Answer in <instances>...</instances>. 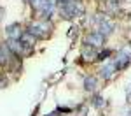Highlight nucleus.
Segmentation results:
<instances>
[{
	"label": "nucleus",
	"mask_w": 131,
	"mask_h": 116,
	"mask_svg": "<svg viewBox=\"0 0 131 116\" xmlns=\"http://www.w3.org/2000/svg\"><path fill=\"white\" fill-rule=\"evenodd\" d=\"M84 88H86V92L93 93V92L96 90V79H94L93 76H88V77H84Z\"/></svg>",
	"instance_id": "obj_11"
},
{
	"label": "nucleus",
	"mask_w": 131,
	"mask_h": 116,
	"mask_svg": "<svg viewBox=\"0 0 131 116\" xmlns=\"http://www.w3.org/2000/svg\"><path fill=\"white\" fill-rule=\"evenodd\" d=\"M84 12V5L81 0H67L60 4V14L65 20H72L75 16H81Z\"/></svg>",
	"instance_id": "obj_1"
},
{
	"label": "nucleus",
	"mask_w": 131,
	"mask_h": 116,
	"mask_svg": "<svg viewBox=\"0 0 131 116\" xmlns=\"http://www.w3.org/2000/svg\"><path fill=\"white\" fill-rule=\"evenodd\" d=\"M103 42H105V37L101 33H98V32L88 33V37H86V44L88 46H93V48H101Z\"/></svg>",
	"instance_id": "obj_7"
},
{
	"label": "nucleus",
	"mask_w": 131,
	"mask_h": 116,
	"mask_svg": "<svg viewBox=\"0 0 131 116\" xmlns=\"http://www.w3.org/2000/svg\"><path fill=\"white\" fill-rule=\"evenodd\" d=\"M96 21H98V23H96V25H98V26H96L98 30H96V32H98V33H101L103 37L110 35L112 32H114V23H112L110 20L103 18V16H98V18H96Z\"/></svg>",
	"instance_id": "obj_4"
},
{
	"label": "nucleus",
	"mask_w": 131,
	"mask_h": 116,
	"mask_svg": "<svg viewBox=\"0 0 131 116\" xmlns=\"http://www.w3.org/2000/svg\"><path fill=\"white\" fill-rule=\"evenodd\" d=\"M82 56L86 58V60H96L98 58V51H96V48H93V46H84V49H82Z\"/></svg>",
	"instance_id": "obj_10"
},
{
	"label": "nucleus",
	"mask_w": 131,
	"mask_h": 116,
	"mask_svg": "<svg viewBox=\"0 0 131 116\" xmlns=\"http://www.w3.org/2000/svg\"><path fill=\"white\" fill-rule=\"evenodd\" d=\"M47 116H58V113H51V114H47Z\"/></svg>",
	"instance_id": "obj_15"
},
{
	"label": "nucleus",
	"mask_w": 131,
	"mask_h": 116,
	"mask_svg": "<svg viewBox=\"0 0 131 116\" xmlns=\"http://www.w3.org/2000/svg\"><path fill=\"white\" fill-rule=\"evenodd\" d=\"M5 33H7L9 41H21V37H23V28H21L19 23H12V25H9V26L5 28Z\"/></svg>",
	"instance_id": "obj_5"
},
{
	"label": "nucleus",
	"mask_w": 131,
	"mask_h": 116,
	"mask_svg": "<svg viewBox=\"0 0 131 116\" xmlns=\"http://www.w3.org/2000/svg\"><path fill=\"white\" fill-rule=\"evenodd\" d=\"M129 63H131V46L128 44V46H124L122 49L117 51L115 58H114V65H115L117 70H122V69H126Z\"/></svg>",
	"instance_id": "obj_3"
},
{
	"label": "nucleus",
	"mask_w": 131,
	"mask_h": 116,
	"mask_svg": "<svg viewBox=\"0 0 131 116\" xmlns=\"http://www.w3.org/2000/svg\"><path fill=\"white\" fill-rule=\"evenodd\" d=\"M54 9H56V0H44L39 12H40V16L44 18V20H51Z\"/></svg>",
	"instance_id": "obj_6"
},
{
	"label": "nucleus",
	"mask_w": 131,
	"mask_h": 116,
	"mask_svg": "<svg viewBox=\"0 0 131 116\" xmlns=\"http://www.w3.org/2000/svg\"><path fill=\"white\" fill-rule=\"evenodd\" d=\"M115 65H114V62H107V63H103V67H101V70H100V74H101V77L105 79V81H108L112 76L115 74Z\"/></svg>",
	"instance_id": "obj_8"
},
{
	"label": "nucleus",
	"mask_w": 131,
	"mask_h": 116,
	"mask_svg": "<svg viewBox=\"0 0 131 116\" xmlns=\"http://www.w3.org/2000/svg\"><path fill=\"white\" fill-rule=\"evenodd\" d=\"M25 2H28V0H25Z\"/></svg>",
	"instance_id": "obj_17"
},
{
	"label": "nucleus",
	"mask_w": 131,
	"mask_h": 116,
	"mask_svg": "<svg viewBox=\"0 0 131 116\" xmlns=\"http://www.w3.org/2000/svg\"><path fill=\"white\" fill-rule=\"evenodd\" d=\"M51 30V25L46 23V21H35V23H30V26L26 28V32H30L35 39H47Z\"/></svg>",
	"instance_id": "obj_2"
},
{
	"label": "nucleus",
	"mask_w": 131,
	"mask_h": 116,
	"mask_svg": "<svg viewBox=\"0 0 131 116\" xmlns=\"http://www.w3.org/2000/svg\"><path fill=\"white\" fill-rule=\"evenodd\" d=\"M107 56H110V49H103V51H100V53H98V58H96V60L107 58Z\"/></svg>",
	"instance_id": "obj_14"
},
{
	"label": "nucleus",
	"mask_w": 131,
	"mask_h": 116,
	"mask_svg": "<svg viewBox=\"0 0 131 116\" xmlns=\"http://www.w3.org/2000/svg\"><path fill=\"white\" fill-rule=\"evenodd\" d=\"M56 2H60V4H61V2H67V0H56Z\"/></svg>",
	"instance_id": "obj_16"
},
{
	"label": "nucleus",
	"mask_w": 131,
	"mask_h": 116,
	"mask_svg": "<svg viewBox=\"0 0 131 116\" xmlns=\"http://www.w3.org/2000/svg\"><path fill=\"white\" fill-rule=\"evenodd\" d=\"M93 104H94V107H103V105H105V100L101 99L100 95H96L94 100H93Z\"/></svg>",
	"instance_id": "obj_12"
},
{
	"label": "nucleus",
	"mask_w": 131,
	"mask_h": 116,
	"mask_svg": "<svg viewBox=\"0 0 131 116\" xmlns=\"http://www.w3.org/2000/svg\"><path fill=\"white\" fill-rule=\"evenodd\" d=\"M10 56H12V51L9 49V46H7V44H0V63H2V65L9 63Z\"/></svg>",
	"instance_id": "obj_9"
},
{
	"label": "nucleus",
	"mask_w": 131,
	"mask_h": 116,
	"mask_svg": "<svg viewBox=\"0 0 131 116\" xmlns=\"http://www.w3.org/2000/svg\"><path fill=\"white\" fill-rule=\"evenodd\" d=\"M28 2H30V5L33 7V9L40 11V7H42V2H44V0H28Z\"/></svg>",
	"instance_id": "obj_13"
}]
</instances>
